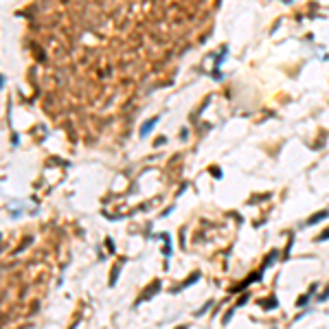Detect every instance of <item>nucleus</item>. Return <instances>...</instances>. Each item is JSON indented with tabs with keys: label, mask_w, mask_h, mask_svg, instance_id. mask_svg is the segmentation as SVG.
<instances>
[{
	"label": "nucleus",
	"mask_w": 329,
	"mask_h": 329,
	"mask_svg": "<svg viewBox=\"0 0 329 329\" xmlns=\"http://www.w3.org/2000/svg\"><path fill=\"white\" fill-rule=\"evenodd\" d=\"M323 217H327V211H325V213H318V215H314V217L309 219V222H307V224H316V222H320V219H323Z\"/></svg>",
	"instance_id": "nucleus-1"
}]
</instances>
